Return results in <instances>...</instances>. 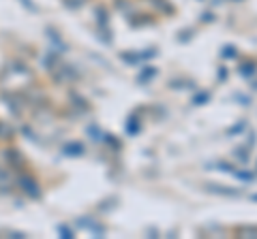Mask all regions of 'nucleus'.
<instances>
[{"label": "nucleus", "instance_id": "nucleus-1", "mask_svg": "<svg viewBox=\"0 0 257 239\" xmlns=\"http://www.w3.org/2000/svg\"><path fill=\"white\" fill-rule=\"evenodd\" d=\"M238 235H249V237H257V227H240Z\"/></svg>", "mask_w": 257, "mask_h": 239}, {"label": "nucleus", "instance_id": "nucleus-2", "mask_svg": "<svg viewBox=\"0 0 257 239\" xmlns=\"http://www.w3.org/2000/svg\"><path fill=\"white\" fill-rule=\"evenodd\" d=\"M240 73L245 75V77H247V75H253V73H255V67H253V64H242Z\"/></svg>", "mask_w": 257, "mask_h": 239}, {"label": "nucleus", "instance_id": "nucleus-3", "mask_svg": "<svg viewBox=\"0 0 257 239\" xmlns=\"http://www.w3.org/2000/svg\"><path fill=\"white\" fill-rule=\"evenodd\" d=\"M225 49V52H223V58H234L236 56V47H230V45H227V47H223Z\"/></svg>", "mask_w": 257, "mask_h": 239}, {"label": "nucleus", "instance_id": "nucleus-4", "mask_svg": "<svg viewBox=\"0 0 257 239\" xmlns=\"http://www.w3.org/2000/svg\"><path fill=\"white\" fill-rule=\"evenodd\" d=\"M206 100H208V92H204V94H199V96H195V105H204Z\"/></svg>", "mask_w": 257, "mask_h": 239}, {"label": "nucleus", "instance_id": "nucleus-5", "mask_svg": "<svg viewBox=\"0 0 257 239\" xmlns=\"http://www.w3.org/2000/svg\"><path fill=\"white\" fill-rule=\"evenodd\" d=\"M154 75H156V71H154V69H148V71H144V73H141V79H146V81H148V79L154 77Z\"/></svg>", "mask_w": 257, "mask_h": 239}, {"label": "nucleus", "instance_id": "nucleus-6", "mask_svg": "<svg viewBox=\"0 0 257 239\" xmlns=\"http://www.w3.org/2000/svg\"><path fill=\"white\" fill-rule=\"evenodd\" d=\"M251 199H253V201H257V194H253V197H251Z\"/></svg>", "mask_w": 257, "mask_h": 239}]
</instances>
